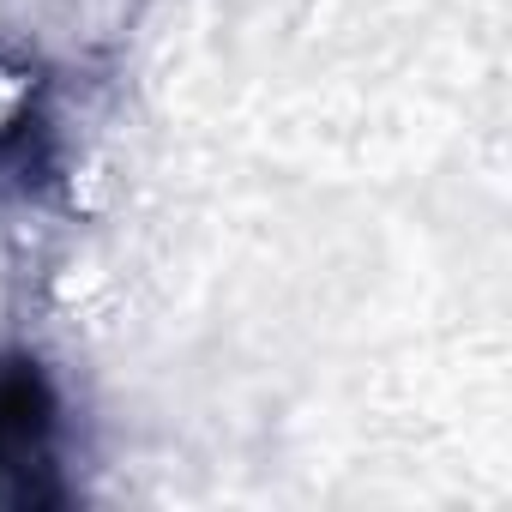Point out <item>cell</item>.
<instances>
[{
  "instance_id": "6da1fadb",
  "label": "cell",
  "mask_w": 512,
  "mask_h": 512,
  "mask_svg": "<svg viewBox=\"0 0 512 512\" xmlns=\"http://www.w3.org/2000/svg\"><path fill=\"white\" fill-rule=\"evenodd\" d=\"M61 500L55 482V404L37 368H0V506Z\"/></svg>"
}]
</instances>
